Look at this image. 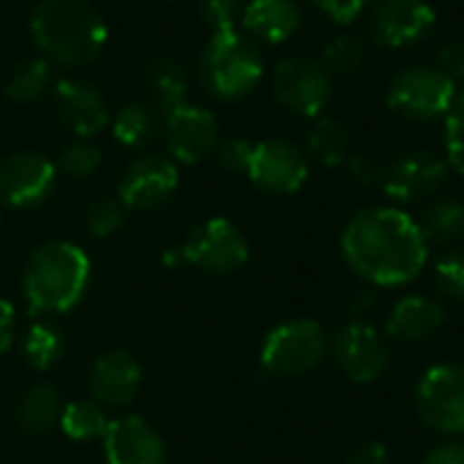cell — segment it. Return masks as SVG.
<instances>
[{
	"label": "cell",
	"instance_id": "7402d4cb",
	"mask_svg": "<svg viewBox=\"0 0 464 464\" xmlns=\"http://www.w3.org/2000/svg\"><path fill=\"white\" fill-rule=\"evenodd\" d=\"M160 130H163V117H160L158 106H152L150 101H141V98L125 101L111 117V136L117 144H122L128 150L150 147Z\"/></svg>",
	"mask_w": 464,
	"mask_h": 464
},
{
	"label": "cell",
	"instance_id": "4dcf8cb0",
	"mask_svg": "<svg viewBox=\"0 0 464 464\" xmlns=\"http://www.w3.org/2000/svg\"><path fill=\"white\" fill-rule=\"evenodd\" d=\"M101 150L90 141V139H73L71 144H65L54 160L57 166V174H65V177H73V179H82V177H90L98 171L101 166Z\"/></svg>",
	"mask_w": 464,
	"mask_h": 464
},
{
	"label": "cell",
	"instance_id": "3957f363",
	"mask_svg": "<svg viewBox=\"0 0 464 464\" xmlns=\"http://www.w3.org/2000/svg\"><path fill=\"white\" fill-rule=\"evenodd\" d=\"M90 285V258L73 242H46L24 264L22 288L33 313H68Z\"/></svg>",
	"mask_w": 464,
	"mask_h": 464
},
{
	"label": "cell",
	"instance_id": "60d3db41",
	"mask_svg": "<svg viewBox=\"0 0 464 464\" xmlns=\"http://www.w3.org/2000/svg\"><path fill=\"white\" fill-rule=\"evenodd\" d=\"M14 334H16V315L14 307L0 299V356L14 345Z\"/></svg>",
	"mask_w": 464,
	"mask_h": 464
},
{
	"label": "cell",
	"instance_id": "ffe728a7",
	"mask_svg": "<svg viewBox=\"0 0 464 464\" xmlns=\"http://www.w3.org/2000/svg\"><path fill=\"white\" fill-rule=\"evenodd\" d=\"M446 324V310L440 302L430 299V296H421V294H411V296H402L389 318H386V332L394 337V340H402V343H427L432 340Z\"/></svg>",
	"mask_w": 464,
	"mask_h": 464
},
{
	"label": "cell",
	"instance_id": "5b68a950",
	"mask_svg": "<svg viewBox=\"0 0 464 464\" xmlns=\"http://www.w3.org/2000/svg\"><path fill=\"white\" fill-rule=\"evenodd\" d=\"M457 82L438 65H408L386 87V106L405 117L430 122L446 117L457 101Z\"/></svg>",
	"mask_w": 464,
	"mask_h": 464
},
{
	"label": "cell",
	"instance_id": "9a60e30c",
	"mask_svg": "<svg viewBox=\"0 0 464 464\" xmlns=\"http://www.w3.org/2000/svg\"><path fill=\"white\" fill-rule=\"evenodd\" d=\"M332 353L343 375L353 383H375L389 367L386 337L367 321H351L332 343Z\"/></svg>",
	"mask_w": 464,
	"mask_h": 464
},
{
	"label": "cell",
	"instance_id": "5bb4252c",
	"mask_svg": "<svg viewBox=\"0 0 464 464\" xmlns=\"http://www.w3.org/2000/svg\"><path fill=\"white\" fill-rule=\"evenodd\" d=\"M438 14L427 0H381L370 14V38L389 49H411L432 35Z\"/></svg>",
	"mask_w": 464,
	"mask_h": 464
},
{
	"label": "cell",
	"instance_id": "8992f818",
	"mask_svg": "<svg viewBox=\"0 0 464 464\" xmlns=\"http://www.w3.org/2000/svg\"><path fill=\"white\" fill-rule=\"evenodd\" d=\"M329 351V337L318 321L296 318L275 326L261 345V367L277 378H296L315 370Z\"/></svg>",
	"mask_w": 464,
	"mask_h": 464
},
{
	"label": "cell",
	"instance_id": "d4e9b609",
	"mask_svg": "<svg viewBox=\"0 0 464 464\" xmlns=\"http://www.w3.org/2000/svg\"><path fill=\"white\" fill-rule=\"evenodd\" d=\"M150 84L155 90V106L163 114L188 103V73L174 57H155L147 65Z\"/></svg>",
	"mask_w": 464,
	"mask_h": 464
},
{
	"label": "cell",
	"instance_id": "d6986e66",
	"mask_svg": "<svg viewBox=\"0 0 464 464\" xmlns=\"http://www.w3.org/2000/svg\"><path fill=\"white\" fill-rule=\"evenodd\" d=\"M141 386V370L125 351H111L92 364L90 394L103 408H125Z\"/></svg>",
	"mask_w": 464,
	"mask_h": 464
},
{
	"label": "cell",
	"instance_id": "f35d334b",
	"mask_svg": "<svg viewBox=\"0 0 464 464\" xmlns=\"http://www.w3.org/2000/svg\"><path fill=\"white\" fill-rule=\"evenodd\" d=\"M421 464H464V443L462 440H446L438 443Z\"/></svg>",
	"mask_w": 464,
	"mask_h": 464
},
{
	"label": "cell",
	"instance_id": "b9f144b4",
	"mask_svg": "<svg viewBox=\"0 0 464 464\" xmlns=\"http://www.w3.org/2000/svg\"><path fill=\"white\" fill-rule=\"evenodd\" d=\"M381 166L370 158H351V174L362 182V185H378L381 179Z\"/></svg>",
	"mask_w": 464,
	"mask_h": 464
},
{
	"label": "cell",
	"instance_id": "d590c367",
	"mask_svg": "<svg viewBox=\"0 0 464 464\" xmlns=\"http://www.w3.org/2000/svg\"><path fill=\"white\" fill-rule=\"evenodd\" d=\"M253 144L256 141H247V139H226L220 147H218V158L220 163L228 169V171H237V174H245L247 166H250V155H253Z\"/></svg>",
	"mask_w": 464,
	"mask_h": 464
},
{
	"label": "cell",
	"instance_id": "ac0fdd59",
	"mask_svg": "<svg viewBox=\"0 0 464 464\" xmlns=\"http://www.w3.org/2000/svg\"><path fill=\"white\" fill-rule=\"evenodd\" d=\"M103 454L109 464H163L166 443L150 421L141 416H125L109 424Z\"/></svg>",
	"mask_w": 464,
	"mask_h": 464
},
{
	"label": "cell",
	"instance_id": "7c38bea8",
	"mask_svg": "<svg viewBox=\"0 0 464 464\" xmlns=\"http://www.w3.org/2000/svg\"><path fill=\"white\" fill-rule=\"evenodd\" d=\"M250 182L266 193L288 196L296 193L310 174L307 155L288 139H264L253 144L250 166L245 171Z\"/></svg>",
	"mask_w": 464,
	"mask_h": 464
},
{
	"label": "cell",
	"instance_id": "74e56055",
	"mask_svg": "<svg viewBox=\"0 0 464 464\" xmlns=\"http://www.w3.org/2000/svg\"><path fill=\"white\" fill-rule=\"evenodd\" d=\"M318 8H321V14H326L332 22H337V24H351L362 11H364V5L370 3V0H313Z\"/></svg>",
	"mask_w": 464,
	"mask_h": 464
},
{
	"label": "cell",
	"instance_id": "f1b7e54d",
	"mask_svg": "<svg viewBox=\"0 0 464 464\" xmlns=\"http://www.w3.org/2000/svg\"><path fill=\"white\" fill-rule=\"evenodd\" d=\"M348 130L334 117H315V125L307 136V152L324 166H340L348 158Z\"/></svg>",
	"mask_w": 464,
	"mask_h": 464
},
{
	"label": "cell",
	"instance_id": "44dd1931",
	"mask_svg": "<svg viewBox=\"0 0 464 464\" xmlns=\"http://www.w3.org/2000/svg\"><path fill=\"white\" fill-rule=\"evenodd\" d=\"M239 22H242V30L253 41L283 44L299 30L302 11L296 0H250L242 8Z\"/></svg>",
	"mask_w": 464,
	"mask_h": 464
},
{
	"label": "cell",
	"instance_id": "4fadbf2b",
	"mask_svg": "<svg viewBox=\"0 0 464 464\" xmlns=\"http://www.w3.org/2000/svg\"><path fill=\"white\" fill-rule=\"evenodd\" d=\"M177 188H179V171L174 160L158 152H147V155H139L122 171L117 198L122 201L125 209L152 212L169 204Z\"/></svg>",
	"mask_w": 464,
	"mask_h": 464
},
{
	"label": "cell",
	"instance_id": "6da1fadb",
	"mask_svg": "<svg viewBox=\"0 0 464 464\" xmlns=\"http://www.w3.org/2000/svg\"><path fill=\"white\" fill-rule=\"evenodd\" d=\"M340 247L345 264L378 288L413 283L430 261V245L421 237L416 218L397 207L356 212L343 231Z\"/></svg>",
	"mask_w": 464,
	"mask_h": 464
},
{
	"label": "cell",
	"instance_id": "cb8c5ba5",
	"mask_svg": "<svg viewBox=\"0 0 464 464\" xmlns=\"http://www.w3.org/2000/svg\"><path fill=\"white\" fill-rule=\"evenodd\" d=\"M63 397L52 383H35L30 386L22 400H19V427L30 435H46L54 427H60V416H63Z\"/></svg>",
	"mask_w": 464,
	"mask_h": 464
},
{
	"label": "cell",
	"instance_id": "836d02e7",
	"mask_svg": "<svg viewBox=\"0 0 464 464\" xmlns=\"http://www.w3.org/2000/svg\"><path fill=\"white\" fill-rule=\"evenodd\" d=\"M446 160L449 169L464 177V92L457 95L454 106L446 114Z\"/></svg>",
	"mask_w": 464,
	"mask_h": 464
},
{
	"label": "cell",
	"instance_id": "8fae6325",
	"mask_svg": "<svg viewBox=\"0 0 464 464\" xmlns=\"http://www.w3.org/2000/svg\"><path fill=\"white\" fill-rule=\"evenodd\" d=\"M57 185V166L41 152L16 150L0 160V201L14 209L41 207Z\"/></svg>",
	"mask_w": 464,
	"mask_h": 464
},
{
	"label": "cell",
	"instance_id": "8d00e7d4",
	"mask_svg": "<svg viewBox=\"0 0 464 464\" xmlns=\"http://www.w3.org/2000/svg\"><path fill=\"white\" fill-rule=\"evenodd\" d=\"M438 68H443L457 84H464V38H454L438 49Z\"/></svg>",
	"mask_w": 464,
	"mask_h": 464
},
{
	"label": "cell",
	"instance_id": "e575fe53",
	"mask_svg": "<svg viewBox=\"0 0 464 464\" xmlns=\"http://www.w3.org/2000/svg\"><path fill=\"white\" fill-rule=\"evenodd\" d=\"M196 8H198L201 19L212 27V33H218V30L237 27L245 5H242V0H196Z\"/></svg>",
	"mask_w": 464,
	"mask_h": 464
},
{
	"label": "cell",
	"instance_id": "1f68e13d",
	"mask_svg": "<svg viewBox=\"0 0 464 464\" xmlns=\"http://www.w3.org/2000/svg\"><path fill=\"white\" fill-rule=\"evenodd\" d=\"M125 220V207L120 198H98L90 209H87V218H84V226L87 231L95 237V239H106L111 237L114 231H120Z\"/></svg>",
	"mask_w": 464,
	"mask_h": 464
},
{
	"label": "cell",
	"instance_id": "484cf974",
	"mask_svg": "<svg viewBox=\"0 0 464 464\" xmlns=\"http://www.w3.org/2000/svg\"><path fill=\"white\" fill-rule=\"evenodd\" d=\"M370 57H372V41L367 33H359V30H345L334 35L324 49L326 71L340 73V76L359 73L370 63Z\"/></svg>",
	"mask_w": 464,
	"mask_h": 464
},
{
	"label": "cell",
	"instance_id": "52a82bcc",
	"mask_svg": "<svg viewBox=\"0 0 464 464\" xmlns=\"http://www.w3.org/2000/svg\"><path fill=\"white\" fill-rule=\"evenodd\" d=\"M413 405L424 427L438 435H464V364L430 367L413 392Z\"/></svg>",
	"mask_w": 464,
	"mask_h": 464
},
{
	"label": "cell",
	"instance_id": "2e32d148",
	"mask_svg": "<svg viewBox=\"0 0 464 464\" xmlns=\"http://www.w3.org/2000/svg\"><path fill=\"white\" fill-rule=\"evenodd\" d=\"M163 136H166L169 155L190 166L218 150L220 125L209 109L182 103L179 109L163 114Z\"/></svg>",
	"mask_w": 464,
	"mask_h": 464
},
{
	"label": "cell",
	"instance_id": "ab89813d",
	"mask_svg": "<svg viewBox=\"0 0 464 464\" xmlns=\"http://www.w3.org/2000/svg\"><path fill=\"white\" fill-rule=\"evenodd\" d=\"M345 464H389V451L381 443H364L356 451H351Z\"/></svg>",
	"mask_w": 464,
	"mask_h": 464
},
{
	"label": "cell",
	"instance_id": "9c48e42d",
	"mask_svg": "<svg viewBox=\"0 0 464 464\" xmlns=\"http://www.w3.org/2000/svg\"><path fill=\"white\" fill-rule=\"evenodd\" d=\"M449 177V160L432 150H408L381 166L378 185L392 201L419 204L438 196Z\"/></svg>",
	"mask_w": 464,
	"mask_h": 464
},
{
	"label": "cell",
	"instance_id": "e0dca14e",
	"mask_svg": "<svg viewBox=\"0 0 464 464\" xmlns=\"http://www.w3.org/2000/svg\"><path fill=\"white\" fill-rule=\"evenodd\" d=\"M54 109L76 139H92L111 120L103 92L87 79H60L54 84Z\"/></svg>",
	"mask_w": 464,
	"mask_h": 464
},
{
	"label": "cell",
	"instance_id": "d6a6232c",
	"mask_svg": "<svg viewBox=\"0 0 464 464\" xmlns=\"http://www.w3.org/2000/svg\"><path fill=\"white\" fill-rule=\"evenodd\" d=\"M435 288L440 296L464 304V253H446L435 264Z\"/></svg>",
	"mask_w": 464,
	"mask_h": 464
},
{
	"label": "cell",
	"instance_id": "83f0119b",
	"mask_svg": "<svg viewBox=\"0 0 464 464\" xmlns=\"http://www.w3.org/2000/svg\"><path fill=\"white\" fill-rule=\"evenodd\" d=\"M49 82H52V63L46 57H30L11 71L5 82V98L14 103H33L46 92Z\"/></svg>",
	"mask_w": 464,
	"mask_h": 464
},
{
	"label": "cell",
	"instance_id": "30bf717a",
	"mask_svg": "<svg viewBox=\"0 0 464 464\" xmlns=\"http://www.w3.org/2000/svg\"><path fill=\"white\" fill-rule=\"evenodd\" d=\"M182 261L201 266L212 275H231L250 258V245L242 228L226 218H209L196 226L188 239L177 247Z\"/></svg>",
	"mask_w": 464,
	"mask_h": 464
},
{
	"label": "cell",
	"instance_id": "277c9868",
	"mask_svg": "<svg viewBox=\"0 0 464 464\" xmlns=\"http://www.w3.org/2000/svg\"><path fill=\"white\" fill-rule=\"evenodd\" d=\"M198 79L218 101H242L264 79L258 44L239 27L218 30L198 57Z\"/></svg>",
	"mask_w": 464,
	"mask_h": 464
},
{
	"label": "cell",
	"instance_id": "603a6c76",
	"mask_svg": "<svg viewBox=\"0 0 464 464\" xmlns=\"http://www.w3.org/2000/svg\"><path fill=\"white\" fill-rule=\"evenodd\" d=\"M416 223L427 245H454L464 237V204L451 196H435L424 204Z\"/></svg>",
	"mask_w": 464,
	"mask_h": 464
},
{
	"label": "cell",
	"instance_id": "7a4b0ae2",
	"mask_svg": "<svg viewBox=\"0 0 464 464\" xmlns=\"http://www.w3.org/2000/svg\"><path fill=\"white\" fill-rule=\"evenodd\" d=\"M30 35L49 63L82 68L98 60L109 30L90 0H38L30 14Z\"/></svg>",
	"mask_w": 464,
	"mask_h": 464
},
{
	"label": "cell",
	"instance_id": "4316f807",
	"mask_svg": "<svg viewBox=\"0 0 464 464\" xmlns=\"http://www.w3.org/2000/svg\"><path fill=\"white\" fill-rule=\"evenodd\" d=\"M109 419H106V411L103 405H98L95 400H76V402H68L63 408V416H60V430L71 438V440H103L106 430H109Z\"/></svg>",
	"mask_w": 464,
	"mask_h": 464
},
{
	"label": "cell",
	"instance_id": "f546056e",
	"mask_svg": "<svg viewBox=\"0 0 464 464\" xmlns=\"http://www.w3.org/2000/svg\"><path fill=\"white\" fill-rule=\"evenodd\" d=\"M63 351H65V340H63L60 329L52 324L30 326V332L24 334V343H22L24 362L38 372L52 370L63 359Z\"/></svg>",
	"mask_w": 464,
	"mask_h": 464
},
{
	"label": "cell",
	"instance_id": "ba28073f",
	"mask_svg": "<svg viewBox=\"0 0 464 464\" xmlns=\"http://www.w3.org/2000/svg\"><path fill=\"white\" fill-rule=\"evenodd\" d=\"M332 73L326 65L304 54L283 57L272 71L275 101L299 117H321L332 101Z\"/></svg>",
	"mask_w": 464,
	"mask_h": 464
}]
</instances>
